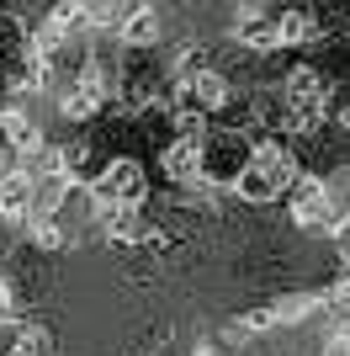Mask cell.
Segmentation results:
<instances>
[{"label":"cell","instance_id":"cell-1","mask_svg":"<svg viewBox=\"0 0 350 356\" xmlns=\"http://www.w3.org/2000/svg\"><path fill=\"white\" fill-rule=\"evenodd\" d=\"M303 176V160H297V149L287 138H255L249 149V170L239 176L233 197L249 202V208H271V202H287L292 181Z\"/></svg>","mask_w":350,"mask_h":356},{"label":"cell","instance_id":"cell-2","mask_svg":"<svg viewBox=\"0 0 350 356\" xmlns=\"http://www.w3.org/2000/svg\"><path fill=\"white\" fill-rule=\"evenodd\" d=\"M96 202H106V208H128V213H144L149 202V170L138 154H106L101 176L85 186Z\"/></svg>","mask_w":350,"mask_h":356},{"label":"cell","instance_id":"cell-3","mask_svg":"<svg viewBox=\"0 0 350 356\" xmlns=\"http://www.w3.org/2000/svg\"><path fill=\"white\" fill-rule=\"evenodd\" d=\"M249 149L255 138L239 134V128H218L212 122V134L202 138V186H239V176L249 170Z\"/></svg>","mask_w":350,"mask_h":356},{"label":"cell","instance_id":"cell-4","mask_svg":"<svg viewBox=\"0 0 350 356\" xmlns=\"http://www.w3.org/2000/svg\"><path fill=\"white\" fill-rule=\"evenodd\" d=\"M233 43L249 48L255 59H276V54H281L276 11H271V6H244V11L233 16Z\"/></svg>","mask_w":350,"mask_h":356},{"label":"cell","instance_id":"cell-5","mask_svg":"<svg viewBox=\"0 0 350 356\" xmlns=\"http://www.w3.org/2000/svg\"><path fill=\"white\" fill-rule=\"evenodd\" d=\"M160 176L170 192H202V144H191V138H170L160 144Z\"/></svg>","mask_w":350,"mask_h":356},{"label":"cell","instance_id":"cell-6","mask_svg":"<svg viewBox=\"0 0 350 356\" xmlns=\"http://www.w3.org/2000/svg\"><path fill=\"white\" fill-rule=\"evenodd\" d=\"M117 48H122V54H160L165 48V11L149 6V0H138L128 11V27H122Z\"/></svg>","mask_w":350,"mask_h":356},{"label":"cell","instance_id":"cell-7","mask_svg":"<svg viewBox=\"0 0 350 356\" xmlns=\"http://www.w3.org/2000/svg\"><path fill=\"white\" fill-rule=\"evenodd\" d=\"M32 192H38V176H27L22 165L0 170V223L6 229H27L32 223Z\"/></svg>","mask_w":350,"mask_h":356},{"label":"cell","instance_id":"cell-8","mask_svg":"<svg viewBox=\"0 0 350 356\" xmlns=\"http://www.w3.org/2000/svg\"><path fill=\"white\" fill-rule=\"evenodd\" d=\"M271 309H276V325H281V330H303V325H313V319H319V287L281 293Z\"/></svg>","mask_w":350,"mask_h":356},{"label":"cell","instance_id":"cell-9","mask_svg":"<svg viewBox=\"0 0 350 356\" xmlns=\"http://www.w3.org/2000/svg\"><path fill=\"white\" fill-rule=\"evenodd\" d=\"M0 356H53V335H48L43 325L22 319V325L11 330V341H6V351H0Z\"/></svg>","mask_w":350,"mask_h":356},{"label":"cell","instance_id":"cell-10","mask_svg":"<svg viewBox=\"0 0 350 356\" xmlns=\"http://www.w3.org/2000/svg\"><path fill=\"white\" fill-rule=\"evenodd\" d=\"M22 234H27V250H43V255H64V250L74 245V234H69V229H64L58 218H48V223H27Z\"/></svg>","mask_w":350,"mask_h":356},{"label":"cell","instance_id":"cell-11","mask_svg":"<svg viewBox=\"0 0 350 356\" xmlns=\"http://www.w3.org/2000/svg\"><path fill=\"white\" fill-rule=\"evenodd\" d=\"M128 11H133V6H117V0H96V6H85V27H90V38H101V32L122 38V27H128Z\"/></svg>","mask_w":350,"mask_h":356},{"label":"cell","instance_id":"cell-12","mask_svg":"<svg viewBox=\"0 0 350 356\" xmlns=\"http://www.w3.org/2000/svg\"><path fill=\"white\" fill-rule=\"evenodd\" d=\"M324 118H329V128H335V134H345V138H350V80H335V86H329Z\"/></svg>","mask_w":350,"mask_h":356},{"label":"cell","instance_id":"cell-13","mask_svg":"<svg viewBox=\"0 0 350 356\" xmlns=\"http://www.w3.org/2000/svg\"><path fill=\"white\" fill-rule=\"evenodd\" d=\"M22 325V287L6 266H0V330H16Z\"/></svg>","mask_w":350,"mask_h":356},{"label":"cell","instance_id":"cell-14","mask_svg":"<svg viewBox=\"0 0 350 356\" xmlns=\"http://www.w3.org/2000/svg\"><path fill=\"white\" fill-rule=\"evenodd\" d=\"M191 356H223V351H218L212 341H197V346H191Z\"/></svg>","mask_w":350,"mask_h":356},{"label":"cell","instance_id":"cell-15","mask_svg":"<svg viewBox=\"0 0 350 356\" xmlns=\"http://www.w3.org/2000/svg\"><path fill=\"white\" fill-rule=\"evenodd\" d=\"M340 351H345V356H350V335H345V341H340Z\"/></svg>","mask_w":350,"mask_h":356}]
</instances>
